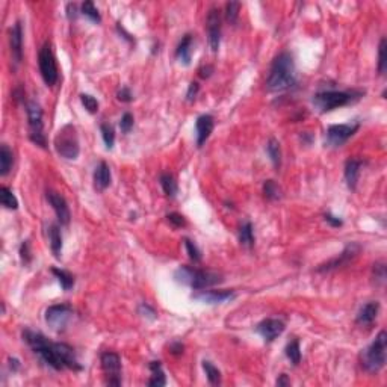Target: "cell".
I'll list each match as a JSON object with an SVG mask.
<instances>
[{
  "label": "cell",
  "instance_id": "obj_1",
  "mask_svg": "<svg viewBox=\"0 0 387 387\" xmlns=\"http://www.w3.org/2000/svg\"><path fill=\"white\" fill-rule=\"evenodd\" d=\"M297 82L295 78V62L291 53L283 52L277 56L271 65L266 86L269 91H284L294 86Z\"/></svg>",
  "mask_w": 387,
  "mask_h": 387
},
{
  "label": "cell",
  "instance_id": "obj_2",
  "mask_svg": "<svg viewBox=\"0 0 387 387\" xmlns=\"http://www.w3.org/2000/svg\"><path fill=\"white\" fill-rule=\"evenodd\" d=\"M23 339L25 342L30 346V350L38 354L41 360L49 364L50 367H53L56 371H62L65 369L64 367V363L61 360V356H59V348H57V343L55 342H50L46 336H43L41 333H35L32 330H25L23 332Z\"/></svg>",
  "mask_w": 387,
  "mask_h": 387
},
{
  "label": "cell",
  "instance_id": "obj_3",
  "mask_svg": "<svg viewBox=\"0 0 387 387\" xmlns=\"http://www.w3.org/2000/svg\"><path fill=\"white\" fill-rule=\"evenodd\" d=\"M176 281L191 286L192 289L203 291L207 287H212L215 284H220L222 281L221 274L206 269H194L191 266H182L174 274Z\"/></svg>",
  "mask_w": 387,
  "mask_h": 387
},
{
  "label": "cell",
  "instance_id": "obj_4",
  "mask_svg": "<svg viewBox=\"0 0 387 387\" xmlns=\"http://www.w3.org/2000/svg\"><path fill=\"white\" fill-rule=\"evenodd\" d=\"M387 350V334L386 332H380L375 340L361 353V366L364 371L375 374L384 367L386 363Z\"/></svg>",
  "mask_w": 387,
  "mask_h": 387
},
{
  "label": "cell",
  "instance_id": "obj_5",
  "mask_svg": "<svg viewBox=\"0 0 387 387\" xmlns=\"http://www.w3.org/2000/svg\"><path fill=\"white\" fill-rule=\"evenodd\" d=\"M360 91H322L313 95V105L321 112H330L359 100Z\"/></svg>",
  "mask_w": 387,
  "mask_h": 387
},
{
  "label": "cell",
  "instance_id": "obj_6",
  "mask_svg": "<svg viewBox=\"0 0 387 387\" xmlns=\"http://www.w3.org/2000/svg\"><path fill=\"white\" fill-rule=\"evenodd\" d=\"M55 148L59 156L68 161H74L79 156L81 147H79V138L76 133V127L71 124L64 126L55 138Z\"/></svg>",
  "mask_w": 387,
  "mask_h": 387
},
{
  "label": "cell",
  "instance_id": "obj_7",
  "mask_svg": "<svg viewBox=\"0 0 387 387\" xmlns=\"http://www.w3.org/2000/svg\"><path fill=\"white\" fill-rule=\"evenodd\" d=\"M38 65L43 81L47 86H53L57 82V67H56L55 55L52 52V46L46 43L38 53Z\"/></svg>",
  "mask_w": 387,
  "mask_h": 387
},
{
  "label": "cell",
  "instance_id": "obj_8",
  "mask_svg": "<svg viewBox=\"0 0 387 387\" xmlns=\"http://www.w3.org/2000/svg\"><path fill=\"white\" fill-rule=\"evenodd\" d=\"M71 318H73V307L70 304L50 305L46 310V322L56 333L64 332Z\"/></svg>",
  "mask_w": 387,
  "mask_h": 387
},
{
  "label": "cell",
  "instance_id": "obj_9",
  "mask_svg": "<svg viewBox=\"0 0 387 387\" xmlns=\"http://www.w3.org/2000/svg\"><path fill=\"white\" fill-rule=\"evenodd\" d=\"M29 127H30V141L40 147H46V137L43 133V111L41 106L35 102H29L26 106Z\"/></svg>",
  "mask_w": 387,
  "mask_h": 387
},
{
  "label": "cell",
  "instance_id": "obj_10",
  "mask_svg": "<svg viewBox=\"0 0 387 387\" xmlns=\"http://www.w3.org/2000/svg\"><path fill=\"white\" fill-rule=\"evenodd\" d=\"M108 386H121V359L118 354L106 351L100 357Z\"/></svg>",
  "mask_w": 387,
  "mask_h": 387
},
{
  "label": "cell",
  "instance_id": "obj_11",
  "mask_svg": "<svg viewBox=\"0 0 387 387\" xmlns=\"http://www.w3.org/2000/svg\"><path fill=\"white\" fill-rule=\"evenodd\" d=\"M359 123H351V124H334L330 126L327 130V144L332 147H340L343 145L354 133L359 130Z\"/></svg>",
  "mask_w": 387,
  "mask_h": 387
},
{
  "label": "cell",
  "instance_id": "obj_12",
  "mask_svg": "<svg viewBox=\"0 0 387 387\" xmlns=\"http://www.w3.org/2000/svg\"><path fill=\"white\" fill-rule=\"evenodd\" d=\"M360 253V245L359 244H356V242H351V244H348L345 249L337 256V257H334L332 259L330 262H327V263H324V265H321L319 268H318V273H328V271H333V269H337V268H342V266H346L350 262H353L357 256H359Z\"/></svg>",
  "mask_w": 387,
  "mask_h": 387
},
{
  "label": "cell",
  "instance_id": "obj_13",
  "mask_svg": "<svg viewBox=\"0 0 387 387\" xmlns=\"http://www.w3.org/2000/svg\"><path fill=\"white\" fill-rule=\"evenodd\" d=\"M207 40L212 52H218L221 43V14L217 8H212L207 15Z\"/></svg>",
  "mask_w": 387,
  "mask_h": 387
},
{
  "label": "cell",
  "instance_id": "obj_14",
  "mask_svg": "<svg viewBox=\"0 0 387 387\" xmlns=\"http://www.w3.org/2000/svg\"><path fill=\"white\" fill-rule=\"evenodd\" d=\"M46 198L50 203V206L53 207L59 224L61 225H68L71 215H70V209H68V204H67L65 198L61 194L55 192V191H47Z\"/></svg>",
  "mask_w": 387,
  "mask_h": 387
},
{
  "label": "cell",
  "instance_id": "obj_15",
  "mask_svg": "<svg viewBox=\"0 0 387 387\" xmlns=\"http://www.w3.org/2000/svg\"><path fill=\"white\" fill-rule=\"evenodd\" d=\"M256 332L259 333L266 342H273L276 340L277 337L284 332V322L280 321V319H265L262 321L257 327H256Z\"/></svg>",
  "mask_w": 387,
  "mask_h": 387
},
{
  "label": "cell",
  "instance_id": "obj_16",
  "mask_svg": "<svg viewBox=\"0 0 387 387\" xmlns=\"http://www.w3.org/2000/svg\"><path fill=\"white\" fill-rule=\"evenodd\" d=\"M194 300L207 303V304H221L228 300L235 298L233 291H200L198 294H194Z\"/></svg>",
  "mask_w": 387,
  "mask_h": 387
},
{
  "label": "cell",
  "instance_id": "obj_17",
  "mask_svg": "<svg viewBox=\"0 0 387 387\" xmlns=\"http://www.w3.org/2000/svg\"><path fill=\"white\" fill-rule=\"evenodd\" d=\"M9 44L14 62L20 64L23 59V28L20 22H17L9 32Z\"/></svg>",
  "mask_w": 387,
  "mask_h": 387
},
{
  "label": "cell",
  "instance_id": "obj_18",
  "mask_svg": "<svg viewBox=\"0 0 387 387\" xmlns=\"http://www.w3.org/2000/svg\"><path fill=\"white\" fill-rule=\"evenodd\" d=\"M214 126H215V120L212 115H201L198 117L197 120V124H195V129H197V145L201 147L214 130Z\"/></svg>",
  "mask_w": 387,
  "mask_h": 387
},
{
  "label": "cell",
  "instance_id": "obj_19",
  "mask_svg": "<svg viewBox=\"0 0 387 387\" xmlns=\"http://www.w3.org/2000/svg\"><path fill=\"white\" fill-rule=\"evenodd\" d=\"M378 312H380V303L378 301H371V303L364 304L359 312V315H357V324L363 325V327L372 325V322L377 319Z\"/></svg>",
  "mask_w": 387,
  "mask_h": 387
},
{
  "label": "cell",
  "instance_id": "obj_20",
  "mask_svg": "<svg viewBox=\"0 0 387 387\" xmlns=\"http://www.w3.org/2000/svg\"><path fill=\"white\" fill-rule=\"evenodd\" d=\"M361 166H363V162L360 159H348L345 164V180H346V185L351 191H354L357 188Z\"/></svg>",
  "mask_w": 387,
  "mask_h": 387
},
{
  "label": "cell",
  "instance_id": "obj_21",
  "mask_svg": "<svg viewBox=\"0 0 387 387\" xmlns=\"http://www.w3.org/2000/svg\"><path fill=\"white\" fill-rule=\"evenodd\" d=\"M111 168L106 162H100L94 171V186L97 191H105L111 185Z\"/></svg>",
  "mask_w": 387,
  "mask_h": 387
},
{
  "label": "cell",
  "instance_id": "obj_22",
  "mask_svg": "<svg viewBox=\"0 0 387 387\" xmlns=\"http://www.w3.org/2000/svg\"><path fill=\"white\" fill-rule=\"evenodd\" d=\"M192 35L186 33L182 41L179 43L177 46V50H176V56L177 59L183 64V65H189L191 64V56H192Z\"/></svg>",
  "mask_w": 387,
  "mask_h": 387
},
{
  "label": "cell",
  "instance_id": "obj_23",
  "mask_svg": "<svg viewBox=\"0 0 387 387\" xmlns=\"http://www.w3.org/2000/svg\"><path fill=\"white\" fill-rule=\"evenodd\" d=\"M49 242H50V248L52 253L55 254L56 259H61V253H62V235H61V228L57 224H50L49 230Z\"/></svg>",
  "mask_w": 387,
  "mask_h": 387
},
{
  "label": "cell",
  "instance_id": "obj_24",
  "mask_svg": "<svg viewBox=\"0 0 387 387\" xmlns=\"http://www.w3.org/2000/svg\"><path fill=\"white\" fill-rule=\"evenodd\" d=\"M150 371H151V377L148 380V386L151 387H162L166 384V378L164 371H162V364L161 361H151L150 363Z\"/></svg>",
  "mask_w": 387,
  "mask_h": 387
},
{
  "label": "cell",
  "instance_id": "obj_25",
  "mask_svg": "<svg viewBox=\"0 0 387 387\" xmlns=\"http://www.w3.org/2000/svg\"><path fill=\"white\" fill-rule=\"evenodd\" d=\"M12 164H14V154L9 150V147L6 144H3L0 147V174L6 176L9 172Z\"/></svg>",
  "mask_w": 387,
  "mask_h": 387
},
{
  "label": "cell",
  "instance_id": "obj_26",
  "mask_svg": "<svg viewBox=\"0 0 387 387\" xmlns=\"http://www.w3.org/2000/svg\"><path fill=\"white\" fill-rule=\"evenodd\" d=\"M239 242L244 247H253L254 245V231H253V224L245 221L239 227Z\"/></svg>",
  "mask_w": 387,
  "mask_h": 387
},
{
  "label": "cell",
  "instance_id": "obj_27",
  "mask_svg": "<svg viewBox=\"0 0 387 387\" xmlns=\"http://www.w3.org/2000/svg\"><path fill=\"white\" fill-rule=\"evenodd\" d=\"M266 153L276 168H280L281 165V150H280V142L277 139L271 138L266 144Z\"/></svg>",
  "mask_w": 387,
  "mask_h": 387
},
{
  "label": "cell",
  "instance_id": "obj_28",
  "mask_svg": "<svg viewBox=\"0 0 387 387\" xmlns=\"http://www.w3.org/2000/svg\"><path fill=\"white\" fill-rule=\"evenodd\" d=\"M52 274L57 278L64 291H70L74 286V277L71 276L68 271L59 269V268H52Z\"/></svg>",
  "mask_w": 387,
  "mask_h": 387
},
{
  "label": "cell",
  "instance_id": "obj_29",
  "mask_svg": "<svg viewBox=\"0 0 387 387\" xmlns=\"http://www.w3.org/2000/svg\"><path fill=\"white\" fill-rule=\"evenodd\" d=\"M0 198H2V204L6 207V209H11V210H15L18 207V201L15 198V195L12 194V191L6 186H2L0 188Z\"/></svg>",
  "mask_w": 387,
  "mask_h": 387
},
{
  "label": "cell",
  "instance_id": "obj_30",
  "mask_svg": "<svg viewBox=\"0 0 387 387\" xmlns=\"http://www.w3.org/2000/svg\"><path fill=\"white\" fill-rule=\"evenodd\" d=\"M203 369H204V372H206V377H207V380H209V383L210 384H214V386H218L220 383H221V372L218 371V367H215L210 361H203Z\"/></svg>",
  "mask_w": 387,
  "mask_h": 387
},
{
  "label": "cell",
  "instance_id": "obj_31",
  "mask_svg": "<svg viewBox=\"0 0 387 387\" xmlns=\"http://www.w3.org/2000/svg\"><path fill=\"white\" fill-rule=\"evenodd\" d=\"M161 186L168 197H174L177 194V182L169 172H164L161 176Z\"/></svg>",
  "mask_w": 387,
  "mask_h": 387
},
{
  "label": "cell",
  "instance_id": "obj_32",
  "mask_svg": "<svg viewBox=\"0 0 387 387\" xmlns=\"http://www.w3.org/2000/svg\"><path fill=\"white\" fill-rule=\"evenodd\" d=\"M263 195L269 201H276L281 197V189L274 180H266L263 183Z\"/></svg>",
  "mask_w": 387,
  "mask_h": 387
},
{
  "label": "cell",
  "instance_id": "obj_33",
  "mask_svg": "<svg viewBox=\"0 0 387 387\" xmlns=\"http://www.w3.org/2000/svg\"><path fill=\"white\" fill-rule=\"evenodd\" d=\"M286 356H287V359L291 360V363H294V364H298L301 361L300 342L297 339L292 340L291 343H287V346H286Z\"/></svg>",
  "mask_w": 387,
  "mask_h": 387
},
{
  "label": "cell",
  "instance_id": "obj_34",
  "mask_svg": "<svg viewBox=\"0 0 387 387\" xmlns=\"http://www.w3.org/2000/svg\"><path fill=\"white\" fill-rule=\"evenodd\" d=\"M82 14L83 15H86L91 22H94V23H100L102 22V17H100V14H99V9L94 6V3L92 2H89V0H86L85 3L82 5Z\"/></svg>",
  "mask_w": 387,
  "mask_h": 387
},
{
  "label": "cell",
  "instance_id": "obj_35",
  "mask_svg": "<svg viewBox=\"0 0 387 387\" xmlns=\"http://www.w3.org/2000/svg\"><path fill=\"white\" fill-rule=\"evenodd\" d=\"M100 130H102V137H103V141H105V145L106 148L111 150L113 147V142H115V132H113V127L108 123H103L100 126Z\"/></svg>",
  "mask_w": 387,
  "mask_h": 387
},
{
  "label": "cell",
  "instance_id": "obj_36",
  "mask_svg": "<svg viewBox=\"0 0 387 387\" xmlns=\"http://www.w3.org/2000/svg\"><path fill=\"white\" fill-rule=\"evenodd\" d=\"M239 9H241V3L239 2H230L225 6V18L227 22H230L231 25L236 23L238 17H239Z\"/></svg>",
  "mask_w": 387,
  "mask_h": 387
},
{
  "label": "cell",
  "instance_id": "obj_37",
  "mask_svg": "<svg viewBox=\"0 0 387 387\" xmlns=\"http://www.w3.org/2000/svg\"><path fill=\"white\" fill-rule=\"evenodd\" d=\"M386 38H381L380 47H378V73L384 74L387 70V59H386Z\"/></svg>",
  "mask_w": 387,
  "mask_h": 387
},
{
  "label": "cell",
  "instance_id": "obj_38",
  "mask_svg": "<svg viewBox=\"0 0 387 387\" xmlns=\"http://www.w3.org/2000/svg\"><path fill=\"white\" fill-rule=\"evenodd\" d=\"M372 276H374V280H375V284L381 286L386 283V265L383 262H378L374 265V269H372Z\"/></svg>",
  "mask_w": 387,
  "mask_h": 387
},
{
  "label": "cell",
  "instance_id": "obj_39",
  "mask_svg": "<svg viewBox=\"0 0 387 387\" xmlns=\"http://www.w3.org/2000/svg\"><path fill=\"white\" fill-rule=\"evenodd\" d=\"M81 102H82V105L85 106V109L89 112V113H95V112L99 111V102L92 95L82 94L81 95Z\"/></svg>",
  "mask_w": 387,
  "mask_h": 387
},
{
  "label": "cell",
  "instance_id": "obj_40",
  "mask_svg": "<svg viewBox=\"0 0 387 387\" xmlns=\"http://www.w3.org/2000/svg\"><path fill=\"white\" fill-rule=\"evenodd\" d=\"M185 247H186V251H188L191 260H194V262H200L201 260V253H200V249L197 248V245L194 244L191 239H185Z\"/></svg>",
  "mask_w": 387,
  "mask_h": 387
},
{
  "label": "cell",
  "instance_id": "obj_41",
  "mask_svg": "<svg viewBox=\"0 0 387 387\" xmlns=\"http://www.w3.org/2000/svg\"><path fill=\"white\" fill-rule=\"evenodd\" d=\"M120 127H121V132L123 133H129L133 127V117L132 113L126 112L123 117H121V121H120Z\"/></svg>",
  "mask_w": 387,
  "mask_h": 387
},
{
  "label": "cell",
  "instance_id": "obj_42",
  "mask_svg": "<svg viewBox=\"0 0 387 387\" xmlns=\"http://www.w3.org/2000/svg\"><path fill=\"white\" fill-rule=\"evenodd\" d=\"M20 259H22L23 265H29L30 260H32V256H30V245H29L28 241L23 242L22 247H20Z\"/></svg>",
  "mask_w": 387,
  "mask_h": 387
},
{
  "label": "cell",
  "instance_id": "obj_43",
  "mask_svg": "<svg viewBox=\"0 0 387 387\" xmlns=\"http://www.w3.org/2000/svg\"><path fill=\"white\" fill-rule=\"evenodd\" d=\"M166 220H168V222L172 225V227H183L185 224H186V221H185V218L180 215V214H169L168 217H166Z\"/></svg>",
  "mask_w": 387,
  "mask_h": 387
},
{
  "label": "cell",
  "instance_id": "obj_44",
  "mask_svg": "<svg viewBox=\"0 0 387 387\" xmlns=\"http://www.w3.org/2000/svg\"><path fill=\"white\" fill-rule=\"evenodd\" d=\"M198 89H200L198 83H189V88H188V92H186V100H188V102H194V100H195V97H197V94H198Z\"/></svg>",
  "mask_w": 387,
  "mask_h": 387
},
{
  "label": "cell",
  "instance_id": "obj_45",
  "mask_svg": "<svg viewBox=\"0 0 387 387\" xmlns=\"http://www.w3.org/2000/svg\"><path fill=\"white\" fill-rule=\"evenodd\" d=\"M117 97H118L120 102H130V100H132V92H130L129 88H121V89L118 91Z\"/></svg>",
  "mask_w": 387,
  "mask_h": 387
},
{
  "label": "cell",
  "instance_id": "obj_46",
  "mask_svg": "<svg viewBox=\"0 0 387 387\" xmlns=\"http://www.w3.org/2000/svg\"><path fill=\"white\" fill-rule=\"evenodd\" d=\"M139 310H141L142 316H150L151 319H154V318H156V312H154V308H153V307H150L148 304H142L141 307H139Z\"/></svg>",
  "mask_w": 387,
  "mask_h": 387
},
{
  "label": "cell",
  "instance_id": "obj_47",
  "mask_svg": "<svg viewBox=\"0 0 387 387\" xmlns=\"http://www.w3.org/2000/svg\"><path fill=\"white\" fill-rule=\"evenodd\" d=\"M67 15H68L70 20H74L78 17V6H76V3H68L67 5Z\"/></svg>",
  "mask_w": 387,
  "mask_h": 387
},
{
  "label": "cell",
  "instance_id": "obj_48",
  "mask_svg": "<svg viewBox=\"0 0 387 387\" xmlns=\"http://www.w3.org/2000/svg\"><path fill=\"white\" fill-rule=\"evenodd\" d=\"M324 218H325V221L328 222L330 225H333V227H340V225L343 224L340 218H337V217H333L332 214H327V215H325Z\"/></svg>",
  "mask_w": 387,
  "mask_h": 387
},
{
  "label": "cell",
  "instance_id": "obj_49",
  "mask_svg": "<svg viewBox=\"0 0 387 387\" xmlns=\"http://www.w3.org/2000/svg\"><path fill=\"white\" fill-rule=\"evenodd\" d=\"M291 384V381L287 380V375L286 374H281L280 377H278V380H277V386H289Z\"/></svg>",
  "mask_w": 387,
  "mask_h": 387
},
{
  "label": "cell",
  "instance_id": "obj_50",
  "mask_svg": "<svg viewBox=\"0 0 387 387\" xmlns=\"http://www.w3.org/2000/svg\"><path fill=\"white\" fill-rule=\"evenodd\" d=\"M171 353L172 354H182L183 353V345L182 343H172L171 345Z\"/></svg>",
  "mask_w": 387,
  "mask_h": 387
},
{
  "label": "cell",
  "instance_id": "obj_51",
  "mask_svg": "<svg viewBox=\"0 0 387 387\" xmlns=\"http://www.w3.org/2000/svg\"><path fill=\"white\" fill-rule=\"evenodd\" d=\"M212 71H214V68H212V67L201 68V70H200V76H201L203 79H206V78H209V76L212 74Z\"/></svg>",
  "mask_w": 387,
  "mask_h": 387
},
{
  "label": "cell",
  "instance_id": "obj_52",
  "mask_svg": "<svg viewBox=\"0 0 387 387\" xmlns=\"http://www.w3.org/2000/svg\"><path fill=\"white\" fill-rule=\"evenodd\" d=\"M9 361H11V364H9V366H11V369H12V371H17V369L20 367V364H18V360L9 359Z\"/></svg>",
  "mask_w": 387,
  "mask_h": 387
}]
</instances>
